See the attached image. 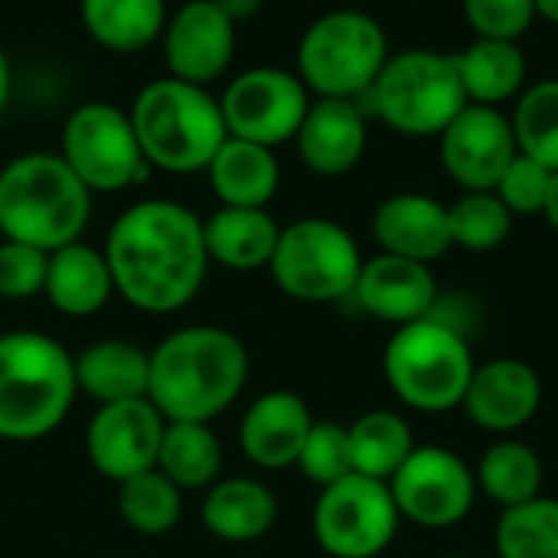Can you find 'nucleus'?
I'll return each instance as SVG.
<instances>
[{
    "label": "nucleus",
    "instance_id": "obj_1",
    "mask_svg": "<svg viewBox=\"0 0 558 558\" xmlns=\"http://www.w3.org/2000/svg\"><path fill=\"white\" fill-rule=\"evenodd\" d=\"M114 294L144 314L186 307L209 271L203 219L173 199H144L124 209L105 242Z\"/></svg>",
    "mask_w": 558,
    "mask_h": 558
},
{
    "label": "nucleus",
    "instance_id": "obj_2",
    "mask_svg": "<svg viewBox=\"0 0 558 558\" xmlns=\"http://www.w3.org/2000/svg\"><path fill=\"white\" fill-rule=\"evenodd\" d=\"M248 383V350L226 327H183L150 353L147 399L167 422L222 415Z\"/></svg>",
    "mask_w": 558,
    "mask_h": 558
},
{
    "label": "nucleus",
    "instance_id": "obj_3",
    "mask_svg": "<svg viewBox=\"0 0 558 558\" xmlns=\"http://www.w3.org/2000/svg\"><path fill=\"white\" fill-rule=\"evenodd\" d=\"M88 219L92 190L59 154H20L0 170L3 239L56 252L62 245L78 242Z\"/></svg>",
    "mask_w": 558,
    "mask_h": 558
},
{
    "label": "nucleus",
    "instance_id": "obj_4",
    "mask_svg": "<svg viewBox=\"0 0 558 558\" xmlns=\"http://www.w3.org/2000/svg\"><path fill=\"white\" fill-rule=\"evenodd\" d=\"M75 356L39 330L0 333V438L39 441L75 402Z\"/></svg>",
    "mask_w": 558,
    "mask_h": 558
},
{
    "label": "nucleus",
    "instance_id": "obj_5",
    "mask_svg": "<svg viewBox=\"0 0 558 558\" xmlns=\"http://www.w3.org/2000/svg\"><path fill=\"white\" fill-rule=\"evenodd\" d=\"M128 114L144 160L167 173L206 170L229 137L219 98H213L206 85L173 75L147 82Z\"/></svg>",
    "mask_w": 558,
    "mask_h": 558
},
{
    "label": "nucleus",
    "instance_id": "obj_6",
    "mask_svg": "<svg viewBox=\"0 0 558 558\" xmlns=\"http://www.w3.org/2000/svg\"><path fill=\"white\" fill-rule=\"evenodd\" d=\"M477 363L464 330L435 314L396 327L383 353L389 389L415 412L441 415L464 402Z\"/></svg>",
    "mask_w": 558,
    "mask_h": 558
},
{
    "label": "nucleus",
    "instance_id": "obj_7",
    "mask_svg": "<svg viewBox=\"0 0 558 558\" xmlns=\"http://www.w3.org/2000/svg\"><path fill=\"white\" fill-rule=\"evenodd\" d=\"M379 121L402 137H438L471 101L461 85L454 52L405 49L389 56L369 88Z\"/></svg>",
    "mask_w": 558,
    "mask_h": 558
},
{
    "label": "nucleus",
    "instance_id": "obj_8",
    "mask_svg": "<svg viewBox=\"0 0 558 558\" xmlns=\"http://www.w3.org/2000/svg\"><path fill=\"white\" fill-rule=\"evenodd\" d=\"M389 36L383 23L363 10L320 13L298 43V75L317 98L369 95L389 62Z\"/></svg>",
    "mask_w": 558,
    "mask_h": 558
},
{
    "label": "nucleus",
    "instance_id": "obj_9",
    "mask_svg": "<svg viewBox=\"0 0 558 558\" xmlns=\"http://www.w3.org/2000/svg\"><path fill=\"white\" fill-rule=\"evenodd\" d=\"M363 262L356 239L340 222L307 216L281 229L268 271L288 298L330 304L353 294Z\"/></svg>",
    "mask_w": 558,
    "mask_h": 558
},
{
    "label": "nucleus",
    "instance_id": "obj_10",
    "mask_svg": "<svg viewBox=\"0 0 558 558\" xmlns=\"http://www.w3.org/2000/svg\"><path fill=\"white\" fill-rule=\"evenodd\" d=\"M59 157L92 193H118L147 177V160L137 144L131 114L111 101L78 105L62 128Z\"/></svg>",
    "mask_w": 558,
    "mask_h": 558
},
{
    "label": "nucleus",
    "instance_id": "obj_11",
    "mask_svg": "<svg viewBox=\"0 0 558 558\" xmlns=\"http://www.w3.org/2000/svg\"><path fill=\"white\" fill-rule=\"evenodd\" d=\"M399 507L386 481L350 474L320 487L314 507V539L330 558L383 556L399 533Z\"/></svg>",
    "mask_w": 558,
    "mask_h": 558
},
{
    "label": "nucleus",
    "instance_id": "obj_12",
    "mask_svg": "<svg viewBox=\"0 0 558 558\" xmlns=\"http://www.w3.org/2000/svg\"><path fill=\"white\" fill-rule=\"evenodd\" d=\"M311 92L298 72L278 65H258L239 72L222 98L226 131L242 141H255L265 147H281L298 137V128L311 108Z\"/></svg>",
    "mask_w": 558,
    "mask_h": 558
},
{
    "label": "nucleus",
    "instance_id": "obj_13",
    "mask_svg": "<svg viewBox=\"0 0 558 558\" xmlns=\"http://www.w3.org/2000/svg\"><path fill=\"white\" fill-rule=\"evenodd\" d=\"M399 517L425 526L448 530L468 520L477 500L474 471L441 445H422L409 454V461L389 481Z\"/></svg>",
    "mask_w": 558,
    "mask_h": 558
},
{
    "label": "nucleus",
    "instance_id": "obj_14",
    "mask_svg": "<svg viewBox=\"0 0 558 558\" xmlns=\"http://www.w3.org/2000/svg\"><path fill=\"white\" fill-rule=\"evenodd\" d=\"M438 150L445 173L464 193L494 190L504 170L520 154L510 118L490 105H468L438 134Z\"/></svg>",
    "mask_w": 558,
    "mask_h": 558
},
{
    "label": "nucleus",
    "instance_id": "obj_15",
    "mask_svg": "<svg viewBox=\"0 0 558 558\" xmlns=\"http://www.w3.org/2000/svg\"><path fill=\"white\" fill-rule=\"evenodd\" d=\"M167 418L150 399H128L98 405L85 432V451L92 468L121 484L134 474L157 468V451Z\"/></svg>",
    "mask_w": 558,
    "mask_h": 558
},
{
    "label": "nucleus",
    "instance_id": "obj_16",
    "mask_svg": "<svg viewBox=\"0 0 558 558\" xmlns=\"http://www.w3.org/2000/svg\"><path fill=\"white\" fill-rule=\"evenodd\" d=\"M163 62L173 78L213 85L235 56V23L213 0H186L163 26Z\"/></svg>",
    "mask_w": 558,
    "mask_h": 558
},
{
    "label": "nucleus",
    "instance_id": "obj_17",
    "mask_svg": "<svg viewBox=\"0 0 558 558\" xmlns=\"http://www.w3.org/2000/svg\"><path fill=\"white\" fill-rule=\"evenodd\" d=\"M543 405V379L523 360H490L474 369L461 409L490 435H513L536 418Z\"/></svg>",
    "mask_w": 558,
    "mask_h": 558
},
{
    "label": "nucleus",
    "instance_id": "obj_18",
    "mask_svg": "<svg viewBox=\"0 0 558 558\" xmlns=\"http://www.w3.org/2000/svg\"><path fill=\"white\" fill-rule=\"evenodd\" d=\"M350 298L369 317L402 327L435 311L438 281H435L432 265L379 252L376 258L363 262V271Z\"/></svg>",
    "mask_w": 558,
    "mask_h": 558
},
{
    "label": "nucleus",
    "instance_id": "obj_19",
    "mask_svg": "<svg viewBox=\"0 0 558 558\" xmlns=\"http://www.w3.org/2000/svg\"><path fill=\"white\" fill-rule=\"evenodd\" d=\"M294 144L311 173L343 177L353 167H360L366 154L369 144L366 114L350 98H317L311 101Z\"/></svg>",
    "mask_w": 558,
    "mask_h": 558
},
{
    "label": "nucleus",
    "instance_id": "obj_20",
    "mask_svg": "<svg viewBox=\"0 0 558 558\" xmlns=\"http://www.w3.org/2000/svg\"><path fill=\"white\" fill-rule=\"evenodd\" d=\"M373 239L379 252L432 265L451 245L448 206L428 193H392L373 213Z\"/></svg>",
    "mask_w": 558,
    "mask_h": 558
},
{
    "label": "nucleus",
    "instance_id": "obj_21",
    "mask_svg": "<svg viewBox=\"0 0 558 558\" xmlns=\"http://www.w3.org/2000/svg\"><path fill=\"white\" fill-rule=\"evenodd\" d=\"M311 425H314L311 409L298 392L271 389L258 396L242 415L239 425L242 454L265 471H284L298 464Z\"/></svg>",
    "mask_w": 558,
    "mask_h": 558
},
{
    "label": "nucleus",
    "instance_id": "obj_22",
    "mask_svg": "<svg viewBox=\"0 0 558 558\" xmlns=\"http://www.w3.org/2000/svg\"><path fill=\"white\" fill-rule=\"evenodd\" d=\"M281 226L268 209L258 206H219L209 219H203V242L209 262L232 271L268 268Z\"/></svg>",
    "mask_w": 558,
    "mask_h": 558
},
{
    "label": "nucleus",
    "instance_id": "obj_23",
    "mask_svg": "<svg viewBox=\"0 0 558 558\" xmlns=\"http://www.w3.org/2000/svg\"><path fill=\"white\" fill-rule=\"evenodd\" d=\"M43 294L65 317L98 314L114 294V281H111V268L105 262V252L85 245L82 239L49 252Z\"/></svg>",
    "mask_w": 558,
    "mask_h": 558
},
{
    "label": "nucleus",
    "instance_id": "obj_24",
    "mask_svg": "<svg viewBox=\"0 0 558 558\" xmlns=\"http://www.w3.org/2000/svg\"><path fill=\"white\" fill-rule=\"evenodd\" d=\"M199 517L209 536L232 543V546H245V543L262 539L275 526L278 500L262 481L229 477V481H216L206 490Z\"/></svg>",
    "mask_w": 558,
    "mask_h": 558
},
{
    "label": "nucleus",
    "instance_id": "obj_25",
    "mask_svg": "<svg viewBox=\"0 0 558 558\" xmlns=\"http://www.w3.org/2000/svg\"><path fill=\"white\" fill-rule=\"evenodd\" d=\"M213 193L219 196L222 206H258L265 209L281 183V167L271 147L242 141V137H226L216 157L206 167Z\"/></svg>",
    "mask_w": 558,
    "mask_h": 558
},
{
    "label": "nucleus",
    "instance_id": "obj_26",
    "mask_svg": "<svg viewBox=\"0 0 558 558\" xmlns=\"http://www.w3.org/2000/svg\"><path fill=\"white\" fill-rule=\"evenodd\" d=\"M150 353L128 340H98L75 356V386L98 405L147 399Z\"/></svg>",
    "mask_w": 558,
    "mask_h": 558
},
{
    "label": "nucleus",
    "instance_id": "obj_27",
    "mask_svg": "<svg viewBox=\"0 0 558 558\" xmlns=\"http://www.w3.org/2000/svg\"><path fill=\"white\" fill-rule=\"evenodd\" d=\"M458 59V72H461V85L471 105H490L500 108L510 98H520L526 75H530V62L520 43L513 39H481L474 36V43L461 52H454Z\"/></svg>",
    "mask_w": 558,
    "mask_h": 558
},
{
    "label": "nucleus",
    "instance_id": "obj_28",
    "mask_svg": "<svg viewBox=\"0 0 558 558\" xmlns=\"http://www.w3.org/2000/svg\"><path fill=\"white\" fill-rule=\"evenodd\" d=\"M85 33L108 52H144L163 36L167 0H78Z\"/></svg>",
    "mask_w": 558,
    "mask_h": 558
},
{
    "label": "nucleus",
    "instance_id": "obj_29",
    "mask_svg": "<svg viewBox=\"0 0 558 558\" xmlns=\"http://www.w3.org/2000/svg\"><path fill=\"white\" fill-rule=\"evenodd\" d=\"M474 481L487 500H494L507 510V507L536 500L543 494L546 471H543V458L536 448H530L526 441H517V438H500L477 461Z\"/></svg>",
    "mask_w": 558,
    "mask_h": 558
},
{
    "label": "nucleus",
    "instance_id": "obj_30",
    "mask_svg": "<svg viewBox=\"0 0 558 558\" xmlns=\"http://www.w3.org/2000/svg\"><path fill=\"white\" fill-rule=\"evenodd\" d=\"M350 432V458H353V474L373 477V481H392V474L409 461V454L418 448L412 425L389 409H376L360 415Z\"/></svg>",
    "mask_w": 558,
    "mask_h": 558
},
{
    "label": "nucleus",
    "instance_id": "obj_31",
    "mask_svg": "<svg viewBox=\"0 0 558 558\" xmlns=\"http://www.w3.org/2000/svg\"><path fill=\"white\" fill-rule=\"evenodd\" d=\"M222 468V445L203 422H167L157 471L180 490H209Z\"/></svg>",
    "mask_w": 558,
    "mask_h": 558
},
{
    "label": "nucleus",
    "instance_id": "obj_32",
    "mask_svg": "<svg viewBox=\"0 0 558 558\" xmlns=\"http://www.w3.org/2000/svg\"><path fill=\"white\" fill-rule=\"evenodd\" d=\"M118 513L141 536H167L183 517V490L150 468L118 484Z\"/></svg>",
    "mask_w": 558,
    "mask_h": 558
},
{
    "label": "nucleus",
    "instance_id": "obj_33",
    "mask_svg": "<svg viewBox=\"0 0 558 558\" xmlns=\"http://www.w3.org/2000/svg\"><path fill=\"white\" fill-rule=\"evenodd\" d=\"M494 549L500 558H558V500L536 497L507 507L497 520Z\"/></svg>",
    "mask_w": 558,
    "mask_h": 558
},
{
    "label": "nucleus",
    "instance_id": "obj_34",
    "mask_svg": "<svg viewBox=\"0 0 558 558\" xmlns=\"http://www.w3.org/2000/svg\"><path fill=\"white\" fill-rule=\"evenodd\" d=\"M513 137L517 150L553 173L558 170V78H539L536 85L523 88L513 114Z\"/></svg>",
    "mask_w": 558,
    "mask_h": 558
},
{
    "label": "nucleus",
    "instance_id": "obj_35",
    "mask_svg": "<svg viewBox=\"0 0 558 558\" xmlns=\"http://www.w3.org/2000/svg\"><path fill=\"white\" fill-rule=\"evenodd\" d=\"M513 219L517 216L504 206V199L494 190L461 193L448 206L451 245L464 252H494L510 239Z\"/></svg>",
    "mask_w": 558,
    "mask_h": 558
},
{
    "label": "nucleus",
    "instance_id": "obj_36",
    "mask_svg": "<svg viewBox=\"0 0 558 558\" xmlns=\"http://www.w3.org/2000/svg\"><path fill=\"white\" fill-rule=\"evenodd\" d=\"M301 474L317 484L330 487L343 477L353 474V458H350V432L340 422H314L307 432V441L298 458Z\"/></svg>",
    "mask_w": 558,
    "mask_h": 558
},
{
    "label": "nucleus",
    "instance_id": "obj_37",
    "mask_svg": "<svg viewBox=\"0 0 558 558\" xmlns=\"http://www.w3.org/2000/svg\"><path fill=\"white\" fill-rule=\"evenodd\" d=\"M464 20L481 39L520 43L536 16V0H461Z\"/></svg>",
    "mask_w": 558,
    "mask_h": 558
},
{
    "label": "nucleus",
    "instance_id": "obj_38",
    "mask_svg": "<svg viewBox=\"0 0 558 558\" xmlns=\"http://www.w3.org/2000/svg\"><path fill=\"white\" fill-rule=\"evenodd\" d=\"M549 186H553V170L517 154L513 163L504 170L500 183L494 186V193L504 199V206L513 216H543L546 199H549Z\"/></svg>",
    "mask_w": 558,
    "mask_h": 558
},
{
    "label": "nucleus",
    "instance_id": "obj_39",
    "mask_svg": "<svg viewBox=\"0 0 558 558\" xmlns=\"http://www.w3.org/2000/svg\"><path fill=\"white\" fill-rule=\"evenodd\" d=\"M49 252L3 239L0 242V298L3 301H26L43 294L46 288Z\"/></svg>",
    "mask_w": 558,
    "mask_h": 558
},
{
    "label": "nucleus",
    "instance_id": "obj_40",
    "mask_svg": "<svg viewBox=\"0 0 558 558\" xmlns=\"http://www.w3.org/2000/svg\"><path fill=\"white\" fill-rule=\"evenodd\" d=\"M235 26L239 23H245V20H252V16H258V10L265 7V0H213Z\"/></svg>",
    "mask_w": 558,
    "mask_h": 558
},
{
    "label": "nucleus",
    "instance_id": "obj_41",
    "mask_svg": "<svg viewBox=\"0 0 558 558\" xmlns=\"http://www.w3.org/2000/svg\"><path fill=\"white\" fill-rule=\"evenodd\" d=\"M10 85H13L10 59H7V52H3V46H0V118H3V111H7V105H10Z\"/></svg>",
    "mask_w": 558,
    "mask_h": 558
},
{
    "label": "nucleus",
    "instance_id": "obj_42",
    "mask_svg": "<svg viewBox=\"0 0 558 558\" xmlns=\"http://www.w3.org/2000/svg\"><path fill=\"white\" fill-rule=\"evenodd\" d=\"M549 229L558 235V170L553 173V186H549V199H546V209H543Z\"/></svg>",
    "mask_w": 558,
    "mask_h": 558
},
{
    "label": "nucleus",
    "instance_id": "obj_43",
    "mask_svg": "<svg viewBox=\"0 0 558 558\" xmlns=\"http://www.w3.org/2000/svg\"><path fill=\"white\" fill-rule=\"evenodd\" d=\"M536 16L558 26V0H536Z\"/></svg>",
    "mask_w": 558,
    "mask_h": 558
},
{
    "label": "nucleus",
    "instance_id": "obj_44",
    "mask_svg": "<svg viewBox=\"0 0 558 558\" xmlns=\"http://www.w3.org/2000/svg\"><path fill=\"white\" fill-rule=\"evenodd\" d=\"M445 558H471V556H445Z\"/></svg>",
    "mask_w": 558,
    "mask_h": 558
}]
</instances>
